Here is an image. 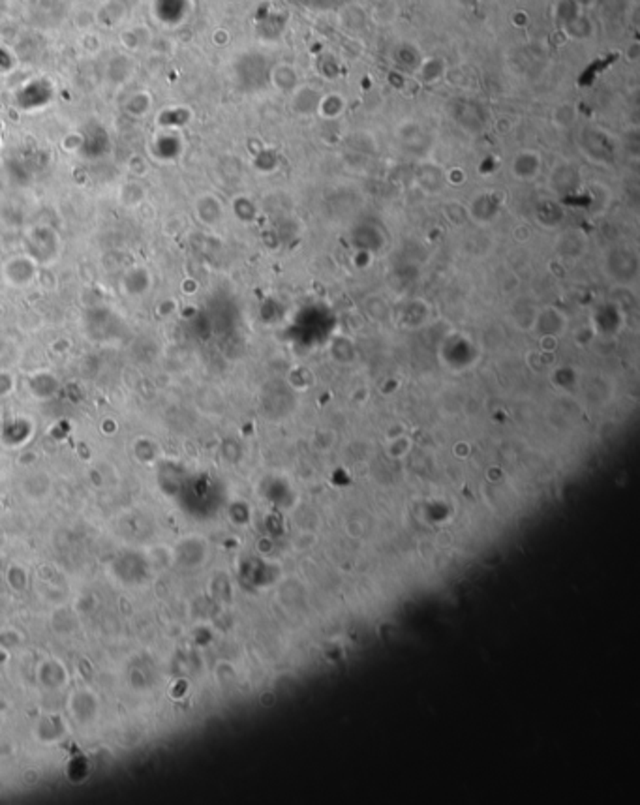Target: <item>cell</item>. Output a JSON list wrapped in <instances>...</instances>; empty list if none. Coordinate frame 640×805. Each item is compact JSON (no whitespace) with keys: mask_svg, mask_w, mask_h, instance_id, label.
<instances>
[]
</instances>
